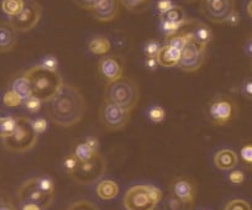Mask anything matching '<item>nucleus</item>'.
I'll return each mask as SVG.
<instances>
[{"label":"nucleus","mask_w":252,"mask_h":210,"mask_svg":"<svg viewBox=\"0 0 252 210\" xmlns=\"http://www.w3.org/2000/svg\"><path fill=\"white\" fill-rule=\"evenodd\" d=\"M99 153V141L96 137L89 136L87 137L84 141L79 142L76 147H74L73 154L77 157V160L79 163L87 162V161L92 160L95 154Z\"/></svg>","instance_id":"f3484780"},{"label":"nucleus","mask_w":252,"mask_h":210,"mask_svg":"<svg viewBox=\"0 0 252 210\" xmlns=\"http://www.w3.org/2000/svg\"><path fill=\"white\" fill-rule=\"evenodd\" d=\"M140 100L139 86L132 79L121 77L118 81L106 83L104 101L115 104L127 110H134Z\"/></svg>","instance_id":"7ed1b4c3"},{"label":"nucleus","mask_w":252,"mask_h":210,"mask_svg":"<svg viewBox=\"0 0 252 210\" xmlns=\"http://www.w3.org/2000/svg\"><path fill=\"white\" fill-rule=\"evenodd\" d=\"M161 45H159L158 41L156 40H149L144 46V52L146 57H156L158 54Z\"/></svg>","instance_id":"ea45409f"},{"label":"nucleus","mask_w":252,"mask_h":210,"mask_svg":"<svg viewBox=\"0 0 252 210\" xmlns=\"http://www.w3.org/2000/svg\"><path fill=\"white\" fill-rule=\"evenodd\" d=\"M98 73L106 83H111L114 81H118L123 77L124 73V63L120 57L116 56H106L101 57L98 61Z\"/></svg>","instance_id":"4468645a"},{"label":"nucleus","mask_w":252,"mask_h":210,"mask_svg":"<svg viewBox=\"0 0 252 210\" xmlns=\"http://www.w3.org/2000/svg\"><path fill=\"white\" fill-rule=\"evenodd\" d=\"M119 3L129 11H141L147 4L150 3V0H119Z\"/></svg>","instance_id":"72a5a7b5"},{"label":"nucleus","mask_w":252,"mask_h":210,"mask_svg":"<svg viewBox=\"0 0 252 210\" xmlns=\"http://www.w3.org/2000/svg\"><path fill=\"white\" fill-rule=\"evenodd\" d=\"M18 42V32L9 21H0V54L14 50Z\"/></svg>","instance_id":"a211bd4d"},{"label":"nucleus","mask_w":252,"mask_h":210,"mask_svg":"<svg viewBox=\"0 0 252 210\" xmlns=\"http://www.w3.org/2000/svg\"><path fill=\"white\" fill-rule=\"evenodd\" d=\"M241 93L249 100H252V77L245 79L241 84Z\"/></svg>","instance_id":"c03bdc74"},{"label":"nucleus","mask_w":252,"mask_h":210,"mask_svg":"<svg viewBox=\"0 0 252 210\" xmlns=\"http://www.w3.org/2000/svg\"><path fill=\"white\" fill-rule=\"evenodd\" d=\"M245 50H246L247 55L252 57V33H251V36H250L249 41H247L246 46H245Z\"/></svg>","instance_id":"3c124183"},{"label":"nucleus","mask_w":252,"mask_h":210,"mask_svg":"<svg viewBox=\"0 0 252 210\" xmlns=\"http://www.w3.org/2000/svg\"><path fill=\"white\" fill-rule=\"evenodd\" d=\"M163 193L152 184H136L124 194L123 204L126 210H155L161 203Z\"/></svg>","instance_id":"20e7f679"},{"label":"nucleus","mask_w":252,"mask_h":210,"mask_svg":"<svg viewBox=\"0 0 252 210\" xmlns=\"http://www.w3.org/2000/svg\"><path fill=\"white\" fill-rule=\"evenodd\" d=\"M169 190L173 197L182 200L188 204H194L195 197H197V184L194 180L189 177H177L172 180L169 185Z\"/></svg>","instance_id":"ddd939ff"},{"label":"nucleus","mask_w":252,"mask_h":210,"mask_svg":"<svg viewBox=\"0 0 252 210\" xmlns=\"http://www.w3.org/2000/svg\"><path fill=\"white\" fill-rule=\"evenodd\" d=\"M183 30L190 35V37L195 43L203 46V47H208V45L212 42L213 37H214L212 29L205 25L204 23H200V21L187 20Z\"/></svg>","instance_id":"dca6fc26"},{"label":"nucleus","mask_w":252,"mask_h":210,"mask_svg":"<svg viewBox=\"0 0 252 210\" xmlns=\"http://www.w3.org/2000/svg\"><path fill=\"white\" fill-rule=\"evenodd\" d=\"M19 210H42V208H40L36 204H32V203H20Z\"/></svg>","instance_id":"09e8293b"},{"label":"nucleus","mask_w":252,"mask_h":210,"mask_svg":"<svg viewBox=\"0 0 252 210\" xmlns=\"http://www.w3.org/2000/svg\"><path fill=\"white\" fill-rule=\"evenodd\" d=\"M237 157L246 170L252 171V140H247L241 145Z\"/></svg>","instance_id":"cd10ccee"},{"label":"nucleus","mask_w":252,"mask_h":210,"mask_svg":"<svg viewBox=\"0 0 252 210\" xmlns=\"http://www.w3.org/2000/svg\"><path fill=\"white\" fill-rule=\"evenodd\" d=\"M246 10H247V14H249V16H250V18L252 19V0H250L249 3H247Z\"/></svg>","instance_id":"864d4df0"},{"label":"nucleus","mask_w":252,"mask_h":210,"mask_svg":"<svg viewBox=\"0 0 252 210\" xmlns=\"http://www.w3.org/2000/svg\"><path fill=\"white\" fill-rule=\"evenodd\" d=\"M106 171V161L100 153L95 154L92 160L79 163L77 170L71 175L72 180L81 185H91L99 182Z\"/></svg>","instance_id":"6e6552de"},{"label":"nucleus","mask_w":252,"mask_h":210,"mask_svg":"<svg viewBox=\"0 0 252 210\" xmlns=\"http://www.w3.org/2000/svg\"><path fill=\"white\" fill-rule=\"evenodd\" d=\"M95 194L101 200H113L119 194V185L113 180H101L96 183Z\"/></svg>","instance_id":"412c9836"},{"label":"nucleus","mask_w":252,"mask_h":210,"mask_svg":"<svg viewBox=\"0 0 252 210\" xmlns=\"http://www.w3.org/2000/svg\"><path fill=\"white\" fill-rule=\"evenodd\" d=\"M18 126V117L14 115H0V139L10 137Z\"/></svg>","instance_id":"393cba45"},{"label":"nucleus","mask_w":252,"mask_h":210,"mask_svg":"<svg viewBox=\"0 0 252 210\" xmlns=\"http://www.w3.org/2000/svg\"><path fill=\"white\" fill-rule=\"evenodd\" d=\"M1 103L5 108H9V109H13V108H18L20 105H23L24 100L18 95L16 93H14L11 89H6L4 91L3 96H1Z\"/></svg>","instance_id":"c85d7f7f"},{"label":"nucleus","mask_w":252,"mask_h":210,"mask_svg":"<svg viewBox=\"0 0 252 210\" xmlns=\"http://www.w3.org/2000/svg\"><path fill=\"white\" fill-rule=\"evenodd\" d=\"M187 1H192V0H187Z\"/></svg>","instance_id":"5fc2aeb1"},{"label":"nucleus","mask_w":252,"mask_h":210,"mask_svg":"<svg viewBox=\"0 0 252 210\" xmlns=\"http://www.w3.org/2000/svg\"><path fill=\"white\" fill-rule=\"evenodd\" d=\"M205 54H207V47H203V46L195 43L190 37V40L181 51V59H179V63L177 67L187 73L197 72L204 64Z\"/></svg>","instance_id":"9d476101"},{"label":"nucleus","mask_w":252,"mask_h":210,"mask_svg":"<svg viewBox=\"0 0 252 210\" xmlns=\"http://www.w3.org/2000/svg\"><path fill=\"white\" fill-rule=\"evenodd\" d=\"M9 202H10V199H9V197L6 195V193L0 189V207H1L3 204H5V203H9Z\"/></svg>","instance_id":"8fccbe9b"},{"label":"nucleus","mask_w":252,"mask_h":210,"mask_svg":"<svg viewBox=\"0 0 252 210\" xmlns=\"http://www.w3.org/2000/svg\"><path fill=\"white\" fill-rule=\"evenodd\" d=\"M30 83L32 96L42 103L50 101L57 94L63 84V79L58 71H48L40 64L31 67L24 72Z\"/></svg>","instance_id":"f03ea898"},{"label":"nucleus","mask_w":252,"mask_h":210,"mask_svg":"<svg viewBox=\"0 0 252 210\" xmlns=\"http://www.w3.org/2000/svg\"><path fill=\"white\" fill-rule=\"evenodd\" d=\"M237 104L229 96H217L207 107V117L215 126H225L237 117Z\"/></svg>","instance_id":"423d86ee"},{"label":"nucleus","mask_w":252,"mask_h":210,"mask_svg":"<svg viewBox=\"0 0 252 210\" xmlns=\"http://www.w3.org/2000/svg\"><path fill=\"white\" fill-rule=\"evenodd\" d=\"M189 40H190V35L182 29V31H179V32L164 37V45H168L176 50L182 51Z\"/></svg>","instance_id":"bb28decb"},{"label":"nucleus","mask_w":252,"mask_h":210,"mask_svg":"<svg viewBox=\"0 0 252 210\" xmlns=\"http://www.w3.org/2000/svg\"><path fill=\"white\" fill-rule=\"evenodd\" d=\"M159 210H193V207H194V204H188V203L177 199L171 193L164 199L162 198Z\"/></svg>","instance_id":"a878e982"},{"label":"nucleus","mask_w":252,"mask_h":210,"mask_svg":"<svg viewBox=\"0 0 252 210\" xmlns=\"http://www.w3.org/2000/svg\"><path fill=\"white\" fill-rule=\"evenodd\" d=\"M73 1L77 6H79V8L84 9V10H88V11H91L92 5H93V3H94V0H73Z\"/></svg>","instance_id":"49530a36"},{"label":"nucleus","mask_w":252,"mask_h":210,"mask_svg":"<svg viewBox=\"0 0 252 210\" xmlns=\"http://www.w3.org/2000/svg\"><path fill=\"white\" fill-rule=\"evenodd\" d=\"M0 210H18V209H16V208L11 204V202H9V203H5V204L1 205V207H0Z\"/></svg>","instance_id":"603ef678"},{"label":"nucleus","mask_w":252,"mask_h":210,"mask_svg":"<svg viewBox=\"0 0 252 210\" xmlns=\"http://www.w3.org/2000/svg\"><path fill=\"white\" fill-rule=\"evenodd\" d=\"M62 166H63V170L66 171V172L71 176L79 166V161L77 160V157L74 156L73 152H72V153L67 154V156L63 158Z\"/></svg>","instance_id":"f704fd0d"},{"label":"nucleus","mask_w":252,"mask_h":210,"mask_svg":"<svg viewBox=\"0 0 252 210\" xmlns=\"http://www.w3.org/2000/svg\"><path fill=\"white\" fill-rule=\"evenodd\" d=\"M48 117L60 127H72L82 121L86 114V100L77 87L63 83L60 90L51 99Z\"/></svg>","instance_id":"f257e3e1"},{"label":"nucleus","mask_w":252,"mask_h":210,"mask_svg":"<svg viewBox=\"0 0 252 210\" xmlns=\"http://www.w3.org/2000/svg\"><path fill=\"white\" fill-rule=\"evenodd\" d=\"M224 24H227L229 26H237L240 24V14L237 13L236 10H234L229 16H227V19L225 20Z\"/></svg>","instance_id":"a18cd8bd"},{"label":"nucleus","mask_w":252,"mask_h":210,"mask_svg":"<svg viewBox=\"0 0 252 210\" xmlns=\"http://www.w3.org/2000/svg\"><path fill=\"white\" fill-rule=\"evenodd\" d=\"M37 142V134L32 127L31 119L26 117H18V126L8 139L3 140V145L8 151L15 153H24L33 149Z\"/></svg>","instance_id":"39448f33"},{"label":"nucleus","mask_w":252,"mask_h":210,"mask_svg":"<svg viewBox=\"0 0 252 210\" xmlns=\"http://www.w3.org/2000/svg\"><path fill=\"white\" fill-rule=\"evenodd\" d=\"M245 178H246V176H245L244 171L236 170V168L229 171V173H227V180L234 185L242 184L245 182Z\"/></svg>","instance_id":"58836bf2"},{"label":"nucleus","mask_w":252,"mask_h":210,"mask_svg":"<svg viewBox=\"0 0 252 210\" xmlns=\"http://www.w3.org/2000/svg\"><path fill=\"white\" fill-rule=\"evenodd\" d=\"M38 64L42 66L43 68L48 69V71H58V60L55 56H52V55L43 57Z\"/></svg>","instance_id":"a19ab883"},{"label":"nucleus","mask_w":252,"mask_h":210,"mask_svg":"<svg viewBox=\"0 0 252 210\" xmlns=\"http://www.w3.org/2000/svg\"><path fill=\"white\" fill-rule=\"evenodd\" d=\"M16 197L20 203H32L42 208V210L48 209L55 199V195L45 194L38 189L36 184V178H30L21 183V185L16 190Z\"/></svg>","instance_id":"9b49d317"},{"label":"nucleus","mask_w":252,"mask_h":210,"mask_svg":"<svg viewBox=\"0 0 252 210\" xmlns=\"http://www.w3.org/2000/svg\"><path fill=\"white\" fill-rule=\"evenodd\" d=\"M145 66H146V68L150 69V71H155V69H157L158 63H157L156 57H146V60H145Z\"/></svg>","instance_id":"de8ad7c7"},{"label":"nucleus","mask_w":252,"mask_h":210,"mask_svg":"<svg viewBox=\"0 0 252 210\" xmlns=\"http://www.w3.org/2000/svg\"><path fill=\"white\" fill-rule=\"evenodd\" d=\"M131 110L103 101L99 108V121L108 131H120L125 129L131 119Z\"/></svg>","instance_id":"0eeeda50"},{"label":"nucleus","mask_w":252,"mask_h":210,"mask_svg":"<svg viewBox=\"0 0 252 210\" xmlns=\"http://www.w3.org/2000/svg\"><path fill=\"white\" fill-rule=\"evenodd\" d=\"M87 48L94 56H106L111 50V43L108 37L101 35L93 36L87 43Z\"/></svg>","instance_id":"4be33fe9"},{"label":"nucleus","mask_w":252,"mask_h":210,"mask_svg":"<svg viewBox=\"0 0 252 210\" xmlns=\"http://www.w3.org/2000/svg\"><path fill=\"white\" fill-rule=\"evenodd\" d=\"M187 20H188V19H187ZM186 23L187 21H184V23H172V21H167V20H162V19H159V29H161L164 37H167V36L174 35V33L182 31V29L184 28Z\"/></svg>","instance_id":"c756f323"},{"label":"nucleus","mask_w":252,"mask_h":210,"mask_svg":"<svg viewBox=\"0 0 252 210\" xmlns=\"http://www.w3.org/2000/svg\"><path fill=\"white\" fill-rule=\"evenodd\" d=\"M25 0H0V10L9 19L18 16L23 11Z\"/></svg>","instance_id":"b1692460"},{"label":"nucleus","mask_w":252,"mask_h":210,"mask_svg":"<svg viewBox=\"0 0 252 210\" xmlns=\"http://www.w3.org/2000/svg\"><path fill=\"white\" fill-rule=\"evenodd\" d=\"M31 122H32V127L33 130H35L36 134H37V136L38 135L43 134L48 127L47 120H46L45 118H37V119L35 120H31Z\"/></svg>","instance_id":"37998d69"},{"label":"nucleus","mask_w":252,"mask_h":210,"mask_svg":"<svg viewBox=\"0 0 252 210\" xmlns=\"http://www.w3.org/2000/svg\"><path fill=\"white\" fill-rule=\"evenodd\" d=\"M91 13L100 23H110L119 14V0H94Z\"/></svg>","instance_id":"2eb2a0df"},{"label":"nucleus","mask_w":252,"mask_h":210,"mask_svg":"<svg viewBox=\"0 0 252 210\" xmlns=\"http://www.w3.org/2000/svg\"><path fill=\"white\" fill-rule=\"evenodd\" d=\"M181 59V51L171 47L168 45H163L159 48L158 54H157L156 60L158 66L164 67V68H173L177 67Z\"/></svg>","instance_id":"aec40b11"},{"label":"nucleus","mask_w":252,"mask_h":210,"mask_svg":"<svg viewBox=\"0 0 252 210\" xmlns=\"http://www.w3.org/2000/svg\"><path fill=\"white\" fill-rule=\"evenodd\" d=\"M147 119L154 124H159L166 119V112L161 105H152L146 110Z\"/></svg>","instance_id":"473e14b6"},{"label":"nucleus","mask_w":252,"mask_h":210,"mask_svg":"<svg viewBox=\"0 0 252 210\" xmlns=\"http://www.w3.org/2000/svg\"><path fill=\"white\" fill-rule=\"evenodd\" d=\"M224 210H252L251 205L244 199H232L226 203Z\"/></svg>","instance_id":"4c0bfd02"},{"label":"nucleus","mask_w":252,"mask_h":210,"mask_svg":"<svg viewBox=\"0 0 252 210\" xmlns=\"http://www.w3.org/2000/svg\"><path fill=\"white\" fill-rule=\"evenodd\" d=\"M66 210H99V208L91 200L81 199L72 203Z\"/></svg>","instance_id":"c9c22d12"},{"label":"nucleus","mask_w":252,"mask_h":210,"mask_svg":"<svg viewBox=\"0 0 252 210\" xmlns=\"http://www.w3.org/2000/svg\"><path fill=\"white\" fill-rule=\"evenodd\" d=\"M239 163L237 153L231 149H221L214 154V165L220 171H231Z\"/></svg>","instance_id":"6ab92c4d"},{"label":"nucleus","mask_w":252,"mask_h":210,"mask_svg":"<svg viewBox=\"0 0 252 210\" xmlns=\"http://www.w3.org/2000/svg\"><path fill=\"white\" fill-rule=\"evenodd\" d=\"M204 14L215 24H224L227 16L235 10V0H203Z\"/></svg>","instance_id":"f8f14e48"},{"label":"nucleus","mask_w":252,"mask_h":210,"mask_svg":"<svg viewBox=\"0 0 252 210\" xmlns=\"http://www.w3.org/2000/svg\"><path fill=\"white\" fill-rule=\"evenodd\" d=\"M42 16V6L36 0H25L23 11L18 16L9 19L16 32H28L32 30Z\"/></svg>","instance_id":"1a4fd4ad"},{"label":"nucleus","mask_w":252,"mask_h":210,"mask_svg":"<svg viewBox=\"0 0 252 210\" xmlns=\"http://www.w3.org/2000/svg\"><path fill=\"white\" fill-rule=\"evenodd\" d=\"M23 105L29 113L33 114V113L40 112L41 107H42V101L38 100L37 98H35V96L31 95L30 98H28V99H25V100H24Z\"/></svg>","instance_id":"e433bc0d"},{"label":"nucleus","mask_w":252,"mask_h":210,"mask_svg":"<svg viewBox=\"0 0 252 210\" xmlns=\"http://www.w3.org/2000/svg\"><path fill=\"white\" fill-rule=\"evenodd\" d=\"M9 89L14 91V93L18 94L23 100L30 98L32 95V91H31L30 83H29L28 78L25 77V74H19V76L14 77L10 81L9 84Z\"/></svg>","instance_id":"5701e85b"},{"label":"nucleus","mask_w":252,"mask_h":210,"mask_svg":"<svg viewBox=\"0 0 252 210\" xmlns=\"http://www.w3.org/2000/svg\"><path fill=\"white\" fill-rule=\"evenodd\" d=\"M159 19H162V20L172 21V23H184V21H187L186 13H184L183 9L178 5H174L173 8H172L169 11H167L164 15L159 16Z\"/></svg>","instance_id":"7c9ffc66"},{"label":"nucleus","mask_w":252,"mask_h":210,"mask_svg":"<svg viewBox=\"0 0 252 210\" xmlns=\"http://www.w3.org/2000/svg\"><path fill=\"white\" fill-rule=\"evenodd\" d=\"M174 6V3L172 0H157L156 1V11L159 16L164 15L167 11L171 10Z\"/></svg>","instance_id":"79ce46f5"},{"label":"nucleus","mask_w":252,"mask_h":210,"mask_svg":"<svg viewBox=\"0 0 252 210\" xmlns=\"http://www.w3.org/2000/svg\"><path fill=\"white\" fill-rule=\"evenodd\" d=\"M36 178V184H37L38 189L41 190L45 194L55 195V182H53L52 178L50 176H40V177Z\"/></svg>","instance_id":"2f4dec72"}]
</instances>
